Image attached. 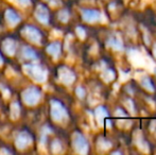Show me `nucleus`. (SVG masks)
<instances>
[{
  "label": "nucleus",
  "instance_id": "obj_12",
  "mask_svg": "<svg viewBox=\"0 0 156 155\" xmlns=\"http://www.w3.org/2000/svg\"><path fill=\"white\" fill-rule=\"evenodd\" d=\"M25 52H26V56H27V58H36V54H35L34 51L30 49V48H26Z\"/></svg>",
  "mask_w": 156,
  "mask_h": 155
},
{
  "label": "nucleus",
  "instance_id": "obj_9",
  "mask_svg": "<svg viewBox=\"0 0 156 155\" xmlns=\"http://www.w3.org/2000/svg\"><path fill=\"white\" fill-rule=\"evenodd\" d=\"M6 16H8V18H9L8 19L9 23H11L12 25H14V23H16L19 21V17L17 16L13 11H9V12L6 13Z\"/></svg>",
  "mask_w": 156,
  "mask_h": 155
},
{
  "label": "nucleus",
  "instance_id": "obj_1",
  "mask_svg": "<svg viewBox=\"0 0 156 155\" xmlns=\"http://www.w3.org/2000/svg\"><path fill=\"white\" fill-rule=\"evenodd\" d=\"M74 147H76V151H79L80 153H86L87 150H88V145H87V141L84 137L81 134H76V137L73 139Z\"/></svg>",
  "mask_w": 156,
  "mask_h": 155
},
{
  "label": "nucleus",
  "instance_id": "obj_5",
  "mask_svg": "<svg viewBox=\"0 0 156 155\" xmlns=\"http://www.w3.org/2000/svg\"><path fill=\"white\" fill-rule=\"evenodd\" d=\"M29 67L32 70H28V71L30 72V75H32V77L34 78L35 80L39 81V82L45 80V72H44L43 69H41L37 66H29Z\"/></svg>",
  "mask_w": 156,
  "mask_h": 155
},
{
  "label": "nucleus",
  "instance_id": "obj_6",
  "mask_svg": "<svg viewBox=\"0 0 156 155\" xmlns=\"http://www.w3.org/2000/svg\"><path fill=\"white\" fill-rule=\"evenodd\" d=\"M36 17L38 18V20L41 21V23H47L49 16H48V12H47V10H46V8L39 5L36 11Z\"/></svg>",
  "mask_w": 156,
  "mask_h": 155
},
{
  "label": "nucleus",
  "instance_id": "obj_8",
  "mask_svg": "<svg viewBox=\"0 0 156 155\" xmlns=\"http://www.w3.org/2000/svg\"><path fill=\"white\" fill-rule=\"evenodd\" d=\"M141 84H142V86L146 89H148V90H151V91L155 90V85L153 84L151 78H144V80L141 81Z\"/></svg>",
  "mask_w": 156,
  "mask_h": 155
},
{
  "label": "nucleus",
  "instance_id": "obj_2",
  "mask_svg": "<svg viewBox=\"0 0 156 155\" xmlns=\"http://www.w3.org/2000/svg\"><path fill=\"white\" fill-rule=\"evenodd\" d=\"M23 99H25L26 102L32 105V104L36 103L37 100L39 99V91L37 90L35 87H32V88H29L27 91L25 93V96H23Z\"/></svg>",
  "mask_w": 156,
  "mask_h": 155
},
{
  "label": "nucleus",
  "instance_id": "obj_7",
  "mask_svg": "<svg viewBox=\"0 0 156 155\" xmlns=\"http://www.w3.org/2000/svg\"><path fill=\"white\" fill-rule=\"evenodd\" d=\"M30 141H31V138H30L29 135H27L26 133H23L19 136V138L17 139V145L19 146V148H25L27 145H29Z\"/></svg>",
  "mask_w": 156,
  "mask_h": 155
},
{
  "label": "nucleus",
  "instance_id": "obj_11",
  "mask_svg": "<svg viewBox=\"0 0 156 155\" xmlns=\"http://www.w3.org/2000/svg\"><path fill=\"white\" fill-rule=\"evenodd\" d=\"M108 44L112 46V47H114L115 49H117V50H120V49H122V44L120 43L119 41H118L116 37H112L111 39L108 41Z\"/></svg>",
  "mask_w": 156,
  "mask_h": 155
},
{
  "label": "nucleus",
  "instance_id": "obj_13",
  "mask_svg": "<svg viewBox=\"0 0 156 155\" xmlns=\"http://www.w3.org/2000/svg\"><path fill=\"white\" fill-rule=\"evenodd\" d=\"M155 55H156V51H155Z\"/></svg>",
  "mask_w": 156,
  "mask_h": 155
},
{
  "label": "nucleus",
  "instance_id": "obj_3",
  "mask_svg": "<svg viewBox=\"0 0 156 155\" xmlns=\"http://www.w3.org/2000/svg\"><path fill=\"white\" fill-rule=\"evenodd\" d=\"M52 117L55 120H61L64 117H66V111L60 103H54L52 104Z\"/></svg>",
  "mask_w": 156,
  "mask_h": 155
},
{
  "label": "nucleus",
  "instance_id": "obj_10",
  "mask_svg": "<svg viewBox=\"0 0 156 155\" xmlns=\"http://www.w3.org/2000/svg\"><path fill=\"white\" fill-rule=\"evenodd\" d=\"M48 51L50 52V54H52V55L56 56L58 54V52H60V45L58 44H51V45L48 47Z\"/></svg>",
  "mask_w": 156,
  "mask_h": 155
},
{
  "label": "nucleus",
  "instance_id": "obj_4",
  "mask_svg": "<svg viewBox=\"0 0 156 155\" xmlns=\"http://www.w3.org/2000/svg\"><path fill=\"white\" fill-rule=\"evenodd\" d=\"M82 15H83L84 20H86V21H94L100 18V16H101L100 12L97 10H84L82 12Z\"/></svg>",
  "mask_w": 156,
  "mask_h": 155
}]
</instances>
